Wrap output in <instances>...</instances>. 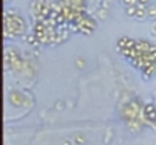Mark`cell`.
I'll use <instances>...</instances> for the list:
<instances>
[{"label": "cell", "instance_id": "obj_1", "mask_svg": "<svg viewBox=\"0 0 156 145\" xmlns=\"http://www.w3.org/2000/svg\"><path fill=\"white\" fill-rule=\"evenodd\" d=\"M25 29H26L25 20L19 14H11L9 11H6V14H5V38L9 40L12 37L23 35Z\"/></svg>", "mask_w": 156, "mask_h": 145}, {"label": "cell", "instance_id": "obj_2", "mask_svg": "<svg viewBox=\"0 0 156 145\" xmlns=\"http://www.w3.org/2000/svg\"><path fill=\"white\" fill-rule=\"evenodd\" d=\"M141 112H142V105L139 104V101H130L122 107L121 116L124 118L126 122H129V121H133V119H139Z\"/></svg>", "mask_w": 156, "mask_h": 145}, {"label": "cell", "instance_id": "obj_3", "mask_svg": "<svg viewBox=\"0 0 156 145\" xmlns=\"http://www.w3.org/2000/svg\"><path fill=\"white\" fill-rule=\"evenodd\" d=\"M141 119L147 124L154 125L156 124V104L153 102H147L142 105V112H141Z\"/></svg>", "mask_w": 156, "mask_h": 145}, {"label": "cell", "instance_id": "obj_4", "mask_svg": "<svg viewBox=\"0 0 156 145\" xmlns=\"http://www.w3.org/2000/svg\"><path fill=\"white\" fill-rule=\"evenodd\" d=\"M141 72H142V80H145V81L151 80L153 75L156 74V61H153L147 57V61H145L144 67L141 69Z\"/></svg>", "mask_w": 156, "mask_h": 145}, {"label": "cell", "instance_id": "obj_5", "mask_svg": "<svg viewBox=\"0 0 156 145\" xmlns=\"http://www.w3.org/2000/svg\"><path fill=\"white\" fill-rule=\"evenodd\" d=\"M135 44H136V40H133V38H130V37H121V38L116 41V50L119 52L121 49H126V47L132 49V47H135Z\"/></svg>", "mask_w": 156, "mask_h": 145}, {"label": "cell", "instance_id": "obj_6", "mask_svg": "<svg viewBox=\"0 0 156 145\" xmlns=\"http://www.w3.org/2000/svg\"><path fill=\"white\" fill-rule=\"evenodd\" d=\"M135 47L142 54V55H145L148 50H150V47H151V43L150 41H147V40H136V44H135Z\"/></svg>", "mask_w": 156, "mask_h": 145}, {"label": "cell", "instance_id": "obj_7", "mask_svg": "<svg viewBox=\"0 0 156 145\" xmlns=\"http://www.w3.org/2000/svg\"><path fill=\"white\" fill-rule=\"evenodd\" d=\"M135 19H136V20H145V19H147V6L138 5V8H136V14H135Z\"/></svg>", "mask_w": 156, "mask_h": 145}, {"label": "cell", "instance_id": "obj_8", "mask_svg": "<svg viewBox=\"0 0 156 145\" xmlns=\"http://www.w3.org/2000/svg\"><path fill=\"white\" fill-rule=\"evenodd\" d=\"M147 19H151V20H156V5H148L147 6Z\"/></svg>", "mask_w": 156, "mask_h": 145}, {"label": "cell", "instance_id": "obj_9", "mask_svg": "<svg viewBox=\"0 0 156 145\" xmlns=\"http://www.w3.org/2000/svg\"><path fill=\"white\" fill-rule=\"evenodd\" d=\"M136 8H138V5L126 6V16H127V17H135V14H136Z\"/></svg>", "mask_w": 156, "mask_h": 145}, {"label": "cell", "instance_id": "obj_10", "mask_svg": "<svg viewBox=\"0 0 156 145\" xmlns=\"http://www.w3.org/2000/svg\"><path fill=\"white\" fill-rule=\"evenodd\" d=\"M147 57H148L150 60H153V61H156V46H154V44H151V47H150V50L147 52Z\"/></svg>", "mask_w": 156, "mask_h": 145}, {"label": "cell", "instance_id": "obj_11", "mask_svg": "<svg viewBox=\"0 0 156 145\" xmlns=\"http://www.w3.org/2000/svg\"><path fill=\"white\" fill-rule=\"evenodd\" d=\"M98 17H100V20H106L107 19V9L106 8L98 9Z\"/></svg>", "mask_w": 156, "mask_h": 145}, {"label": "cell", "instance_id": "obj_12", "mask_svg": "<svg viewBox=\"0 0 156 145\" xmlns=\"http://www.w3.org/2000/svg\"><path fill=\"white\" fill-rule=\"evenodd\" d=\"M124 6H132V5H138V0H119Z\"/></svg>", "mask_w": 156, "mask_h": 145}, {"label": "cell", "instance_id": "obj_13", "mask_svg": "<svg viewBox=\"0 0 156 145\" xmlns=\"http://www.w3.org/2000/svg\"><path fill=\"white\" fill-rule=\"evenodd\" d=\"M154 2V0H138V5H142V6H148Z\"/></svg>", "mask_w": 156, "mask_h": 145}, {"label": "cell", "instance_id": "obj_14", "mask_svg": "<svg viewBox=\"0 0 156 145\" xmlns=\"http://www.w3.org/2000/svg\"><path fill=\"white\" fill-rule=\"evenodd\" d=\"M151 34L153 35H156V20L153 22V25H151Z\"/></svg>", "mask_w": 156, "mask_h": 145}, {"label": "cell", "instance_id": "obj_15", "mask_svg": "<svg viewBox=\"0 0 156 145\" xmlns=\"http://www.w3.org/2000/svg\"><path fill=\"white\" fill-rule=\"evenodd\" d=\"M75 142H76V143H83V142H84V139H83V137H76V140H75Z\"/></svg>", "mask_w": 156, "mask_h": 145}]
</instances>
